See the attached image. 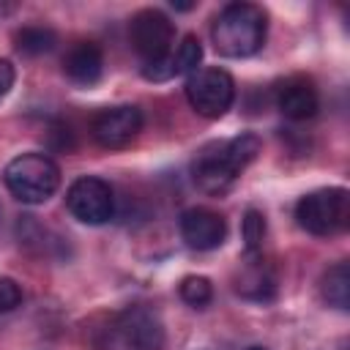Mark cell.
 Wrapping results in <instances>:
<instances>
[{
	"label": "cell",
	"instance_id": "cell-1",
	"mask_svg": "<svg viewBox=\"0 0 350 350\" xmlns=\"http://www.w3.org/2000/svg\"><path fill=\"white\" fill-rule=\"evenodd\" d=\"M260 148L262 142L257 134H238L227 142L205 148L191 164L197 189H202L205 194H224L235 183V178L257 159Z\"/></svg>",
	"mask_w": 350,
	"mask_h": 350
},
{
	"label": "cell",
	"instance_id": "cell-2",
	"mask_svg": "<svg viewBox=\"0 0 350 350\" xmlns=\"http://www.w3.org/2000/svg\"><path fill=\"white\" fill-rule=\"evenodd\" d=\"M268 36V16L254 3H230L211 25L213 49L224 57H252L262 49Z\"/></svg>",
	"mask_w": 350,
	"mask_h": 350
},
{
	"label": "cell",
	"instance_id": "cell-3",
	"mask_svg": "<svg viewBox=\"0 0 350 350\" xmlns=\"http://www.w3.org/2000/svg\"><path fill=\"white\" fill-rule=\"evenodd\" d=\"M5 189L27 205L46 202L60 186V167L46 153H22L3 170Z\"/></svg>",
	"mask_w": 350,
	"mask_h": 350
},
{
	"label": "cell",
	"instance_id": "cell-4",
	"mask_svg": "<svg viewBox=\"0 0 350 350\" xmlns=\"http://www.w3.org/2000/svg\"><path fill=\"white\" fill-rule=\"evenodd\" d=\"M298 224L312 235H336L350 219V194L345 186H325L304 194L295 205Z\"/></svg>",
	"mask_w": 350,
	"mask_h": 350
},
{
	"label": "cell",
	"instance_id": "cell-5",
	"mask_svg": "<svg viewBox=\"0 0 350 350\" xmlns=\"http://www.w3.org/2000/svg\"><path fill=\"white\" fill-rule=\"evenodd\" d=\"M186 98H189V104H191V109L197 115H202L208 120H216V118H221L232 107V101H235V82L219 66L197 68L186 79Z\"/></svg>",
	"mask_w": 350,
	"mask_h": 350
},
{
	"label": "cell",
	"instance_id": "cell-6",
	"mask_svg": "<svg viewBox=\"0 0 350 350\" xmlns=\"http://www.w3.org/2000/svg\"><path fill=\"white\" fill-rule=\"evenodd\" d=\"M172 38H175V25L159 8H142L129 22V41L145 63H156L167 57Z\"/></svg>",
	"mask_w": 350,
	"mask_h": 350
},
{
	"label": "cell",
	"instance_id": "cell-7",
	"mask_svg": "<svg viewBox=\"0 0 350 350\" xmlns=\"http://www.w3.org/2000/svg\"><path fill=\"white\" fill-rule=\"evenodd\" d=\"M66 208L82 224H104L115 213V194L104 178L82 175L66 191Z\"/></svg>",
	"mask_w": 350,
	"mask_h": 350
},
{
	"label": "cell",
	"instance_id": "cell-8",
	"mask_svg": "<svg viewBox=\"0 0 350 350\" xmlns=\"http://www.w3.org/2000/svg\"><path fill=\"white\" fill-rule=\"evenodd\" d=\"M93 139L101 148H126L137 139V134L142 131V112L134 104H120V107H107L101 109L93 123H90Z\"/></svg>",
	"mask_w": 350,
	"mask_h": 350
},
{
	"label": "cell",
	"instance_id": "cell-9",
	"mask_svg": "<svg viewBox=\"0 0 350 350\" xmlns=\"http://www.w3.org/2000/svg\"><path fill=\"white\" fill-rule=\"evenodd\" d=\"M118 336L126 350H164V325L148 306H131L118 317Z\"/></svg>",
	"mask_w": 350,
	"mask_h": 350
},
{
	"label": "cell",
	"instance_id": "cell-10",
	"mask_svg": "<svg viewBox=\"0 0 350 350\" xmlns=\"http://www.w3.org/2000/svg\"><path fill=\"white\" fill-rule=\"evenodd\" d=\"M180 227V238L186 241L189 249L197 252H211L219 249L227 238V221L221 213L211 211V208H189L180 213L178 219Z\"/></svg>",
	"mask_w": 350,
	"mask_h": 350
},
{
	"label": "cell",
	"instance_id": "cell-11",
	"mask_svg": "<svg viewBox=\"0 0 350 350\" xmlns=\"http://www.w3.org/2000/svg\"><path fill=\"white\" fill-rule=\"evenodd\" d=\"M276 107L290 120H309L320 109V96L312 79L306 77H290L276 90Z\"/></svg>",
	"mask_w": 350,
	"mask_h": 350
},
{
	"label": "cell",
	"instance_id": "cell-12",
	"mask_svg": "<svg viewBox=\"0 0 350 350\" xmlns=\"http://www.w3.org/2000/svg\"><path fill=\"white\" fill-rule=\"evenodd\" d=\"M101 71H104V55L93 41L74 44L63 57V74L74 85H82V88L96 85L101 79Z\"/></svg>",
	"mask_w": 350,
	"mask_h": 350
},
{
	"label": "cell",
	"instance_id": "cell-13",
	"mask_svg": "<svg viewBox=\"0 0 350 350\" xmlns=\"http://www.w3.org/2000/svg\"><path fill=\"white\" fill-rule=\"evenodd\" d=\"M235 293L241 298L257 301V304L273 301V295H276V273H273V268L268 262H262V260L246 262L235 276Z\"/></svg>",
	"mask_w": 350,
	"mask_h": 350
},
{
	"label": "cell",
	"instance_id": "cell-14",
	"mask_svg": "<svg viewBox=\"0 0 350 350\" xmlns=\"http://www.w3.org/2000/svg\"><path fill=\"white\" fill-rule=\"evenodd\" d=\"M320 293H323V301L339 312H347L350 309V265L347 262H336L331 265L325 273H323V282H320Z\"/></svg>",
	"mask_w": 350,
	"mask_h": 350
},
{
	"label": "cell",
	"instance_id": "cell-15",
	"mask_svg": "<svg viewBox=\"0 0 350 350\" xmlns=\"http://www.w3.org/2000/svg\"><path fill=\"white\" fill-rule=\"evenodd\" d=\"M55 44H57L55 30L41 27V25H30V27H22V30L16 33V49H19L22 55H30V57L52 52Z\"/></svg>",
	"mask_w": 350,
	"mask_h": 350
},
{
	"label": "cell",
	"instance_id": "cell-16",
	"mask_svg": "<svg viewBox=\"0 0 350 350\" xmlns=\"http://www.w3.org/2000/svg\"><path fill=\"white\" fill-rule=\"evenodd\" d=\"M202 60V44L197 36H183V41L178 44V52H172V63H175V77L180 74H194L197 66Z\"/></svg>",
	"mask_w": 350,
	"mask_h": 350
},
{
	"label": "cell",
	"instance_id": "cell-17",
	"mask_svg": "<svg viewBox=\"0 0 350 350\" xmlns=\"http://www.w3.org/2000/svg\"><path fill=\"white\" fill-rule=\"evenodd\" d=\"M241 235H243V246H246L249 254H257L262 249V241H265V216L257 208H249L243 213Z\"/></svg>",
	"mask_w": 350,
	"mask_h": 350
},
{
	"label": "cell",
	"instance_id": "cell-18",
	"mask_svg": "<svg viewBox=\"0 0 350 350\" xmlns=\"http://www.w3.org/2000/svg\"><path fill=\"white\" fill-rule=\"evenodd\" d=\"M178 293H180V298H183L189 306L202 309V306H208L211 298H213V284H211L208 276H186V279L180 282Z\"/></svg>",
	"mask_w": 350,
	"mask_h": 350
},
{
	"label": "cell",
	"instance_id": "cell-19",
	"mask_svg": "<svg viewBox=\"0 0 350 350\" xmlns=\"http://www.w3.org/2000/svg\"><path fill=\"white\" fill-rule=\"evenodd\" d=\"M22 304V287L11 276H0V312H11Z\"/></svg>",
	"mask_w": 350,
	"mask_h": 350
},
{
	"label": "cell",
	"instance_id": "cell-20",
	"mask_svg": "<svg viewBox=\"0 0 350 350\" xmlns=\"http://www.w3.org/2000/svg\"><path fill=\"white\" fill-rule=\"evenodd\" d=\"M14 79H16V71H14V63L11 60H0V96H5L11 88H14Z\"/></svg>",
	"mask_w": 350,
	"mask_h": 350
},
{
	"label": "cell",
	"instance_id": "cell-21",
	"mask_svg": "<svg viewBox=\"0 0 350 350\" xmlns=\"http://www.w3.org/2000/svg\"><path fill=\"white\" fill-rule=\"evenodd\" d=\"M178 11H189V8H194V3H172Z\"/></svg>",
	"mask_w": 350,
	"mask_h": 350
},
{
	"label": "cell",
	"instance_id": "cell-22",
	"mask_svg": "<svg viewBox=\"0 0 350 350\" xmlns=\"http://www.w3.org/2000/svg\"><path fill=\"white\" fill-rule=\"evenodd\" d=\"M246 350H268V347H262V345H252V347H246Z\"/></svg>",
	"mask_w": 350,
	"mask_h": 350
},
{
	"label": "cell",
	"instance_id": "cell-23",
	"mask_svg": "<svg viewBox=\"0 0 350 350\" xmlns=\"http://www.w3.org/2000/svg\"><path fill=\"white\" fill-rule=\"evenodd\" d=\"M0 98H3V96H0Z\"/></svg>",
	"mask_w": 350,
	"mask_h": 350
},
{
	"label": "cell",
	"instance_id": "cell-24",
	"mask_svg": "<svg viewBox=\"0 0 350 350\" xmlns=\"http://www.w3.org/2000/svg\"><path fill=\"white\" fill-rule=\"evenodd\" d=\"M0 213H3V211H0Z\"/></svg>",
	"mask_w": 350,
	"mask_h": 350
}]
</instances>
